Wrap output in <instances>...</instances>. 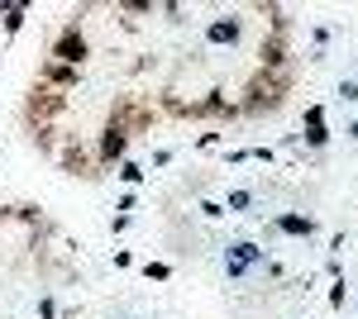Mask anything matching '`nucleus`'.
<instances>
[{
	"instance_id": "obj_1",
	"label": "nucleus",
	"mask_w": 358,
	"mask_h": 319,
	"mask_svg": "<svg viewBox=\"0 0 358 319\" xmlns=\"http://www.w3.org/2000/svg\"><path fill=\"white\" fill-rule=\"evenodd\" d=\"M86 53H91V48H86L82 24H77V20H67V24L57 29V38H53V48H48V57H53V62H67V67H82Z\"/></svg>"
},
{
	"instance_id": "obj_2",
	"label": "nucleus",
	"mask_w": 358,
	"mask_h": 319,
	"mask_svg": "<svg viewBox=\"0 0 358 319\" xmlns=\"http://www.w3.org/2000/svg\"><path fill=\"white\" fill-rule=\"evenodd\" d=\"M253 267H268V253H263L258 243L239 239V243H229V248H224V272H229V281H239V276H248Z\"/></svg>"
},
{
	"instance_id": "obj_3",
	"label": "nucleus",
	"mask_w": 358,
	"mask_h": 319,
	"mask_svg": "<svg viewBox=\"0 0 358 319\" xmlns=\"http://www.w3.org/2000/svg\"><path fill=\"white\" fill-rule=\"evenodd\" d=\"M268 229L273 234H287V239H315L320 234V219L315 214H301V210H287V214H273Z\"/></svg>"
},
{
	"instance_id": "obj_4",
	"label": "nucleus",
	"mask_w": 358,
	"mask_h": 319,
	"mask_svg": "<svg viewBox=\"0 0 358 319\" xmlns=\"http://www.w3.org/2000/svg\"><path fill=\"white\" fill-rule=\"evenodd\" d=\"M124 153H129V129L115 119L110 129L101 133V143H96V162H101V167H110V162H124Z\"/></svg>"
},
{
	"instance_id": "obj_5",
	"label": "nucleus",
	"mask_w": 358,
	"mask_h": 319,
	"mask_svg": "<svg viewBox=\"0 0 358 319\" xmlns=\"http://www.w3.org/2000/svg\"><path fill=\"white\" fill-rule=\"evenodd\" d=\"M77 81H82V67H67V62H53V57H48V62H43V72H38V86H43V91L57 86L62 96H67Z\"/></svg>"
},
{
	"instance_id": "obj_6",
	"label": "nucleus",
	"mask_w": 358,
	"mask_h": 319,
	"mask_svg": "<svg viewBox=\"0 0 358 319\" xmlns=\"http://www.w3.org/2000/svg\"><path fill=\"white\" fill-rule=\"evenodd\" d=\"M306 148H330V129H325V105H306Z\"/></svg>"
},
{
	"instance_id": "obj_7",
	"label": "nucleus",
	"mask_w": 358,
	"mask_h": 319,
	"mask_svg": "<svg viewBox=\"0 0 358 319\" xmlns=\"http://www.w3.org/2000/svg\"><path fill=\"white\" fill-rule=\"evenodd\" d=\"M239 34H244L239 20H234V15H220V20H210V24H206V43H215V48L229 43V48H234V43H239Z\"/></svg>"
},
{
	"instance_id": "obj_8",
	"label": "nucleus",
	"mask_w": 358,
	"mask_h": 319,
	"mask_svg": "<svg viewBox=\"0 0 358 319\" xmlns=\"http://www.w3.org/2000/svg\"><path fill=\"white\" fill-rule=\"evenodd\" d=\"M253 200H258L253 191H229L220 205H224V214H248V210H253Z\"/></svg>"
},
{
	"instance_id": "obj_9",
	"label": "nucleus",
	"mask_w": 358,
	"mask_h": 319,
	"mask_svg": "<svg viewBox=\"0 0 358 319\" xmlns=\"http://www.w3.org/2000/svg\"><path fill=\"white\" fill-rule=\"evenodd\" d=\"M115 177H120V181H124V186L134 191L138 181H143V177H148V172H143V162H134V158H124V162H120V172H115Z\"/></svg>"
},
{
	"instance_id": "obj_10",
	"label": "nucleus",
	"mask_w": 358,
	"mask_h": 319,
	"mask_svg": "<svg viewBox=\"0 0 358 319\" xmlns=\"http://www.w3.org/2000/svg\"><path fill=\"white\" fill-rule=\"evenodd\" d=\"M24 20H29V5H10V10H5V38H15V34L24 29Z\"/></svg>"
},
{
	"instance_id": "obj_11",
	"label": "nucleus",
	"mask_w": 358,
	"mask_h": 319,
	"mask_svg": "<svg viewBox=\"0 0 358 319\" xmlns=\"http://www.w3.org/2000/svg\"><path fill=\"white\" fill-rule=\"evenodd\" d=\"M143 281H172V267L167 262H143Z\"/></svg>"
},
{
	"instance_id": "obj_12",
	"label": "nucleus",
	"mask_w": 358,
	"mask_h": 319,
	"mask_svg": "<svg viewBox=\"0 0 358 319\" xmlns=\"http://www.w3.org/2000/svg\"><path fill=\"white\" fill-rule=\"evenodd\" d=\"M344 300H349V281H334L330 286V310H344Z\"/></svg>"
},
{
	"instance_id": "obj_13",
	"label": "nucleus",
	"mask_w": 358,
	"mask_h": 319,
	"mask_svg": "<svg viewBox=\"0 0 358 319\" xmlns=\"http://www.w3.org/2000/svg\"><path fill=\"white\" fill-rule=\"evenodd\" d=\"M62 310H57V300L53 295H38V319H57Z\"/></svg>"
},
{
	"instance_id": "obj_14",
	"label": "nucleus",
	"mask_w": 358,
	"mask_h": 319,
	"mask_svg": "<svg viewBox=\"0 0 358 319\" xmlns=\"http://www.w3.org/2000/svg\"><path fill=\"white\" fill-rule=\"evenodd\" d=\"M115 210H120V214H134L138 210V195H134V191H124V195L115 200Z\"/></svg>"
},
{
	"instance_id": "obj_15",
	"label": "nucleus",
	"mask_w": 358,
	"mask_h": 319,
	"mask_svg": "<svg viewBox=\"0 0 358 319\" xmlns=\"http://www.w3.org/2000/svg\"><path fill=\"white\" fill-rule=\"evenodd\" d=\"M339 101H349V105H358V81H339Z\"/></svg>"
},
{
	"instance_id": "obj_16",
	"label": "nucleus",
	"mask_w": 358,
	"mask_h": 319,
	"mask_svg": "<svg viewBox=\"0 0 358 319\" xmlns=\"http://www.w3.org/2000/svg\"><path fill=\"white\" fill-rule=\"evenodd\" d=\"M201 214H206V219H224V205L220 200H201Z\"/></svg>"
},
{
	"instance_id": "obj_17",
	"label": "nucleus",
	"mask_w": 358,
	"mask_h": 319,
	"mask_svg": "<svg viewBox=\"0 0 358 319\" xmlns=\"http://www.w3.org/2000/svg\"><path fill=\"white\" fill-rule=\"evenodd\" d=\"M325 272H330L334 281H344V258H339V253H330V262H325Z\"/></svg>"
},
{
	"instance_id": "obj_18",
	"label": "nucleus",
	"mask_w": 358,
	"mask_h": 319,
	"mask_svg": "<svg viewBox=\"0 0 358 319\" xmlns=\"http://www.w3.org/2000/svg\"><path fill=\"white\" fill-rule=\"evenodd\" d=\"M129 224H134V214H115V219H110V234H124Z\"/></svg>"
},
{
	"instance_id": "obj_19",
	"label": "nucleus",
	"mask_w": 358,
	"mask_h": 319,
	"mask_svg": "<svg viewBox=\"0 0 358 319\" xmlns=\"http://www.w3.org/2000/svg\"><path fill=\"white\" fill-rule=\"evenodd\" d=\"M177 158V153H172V148H158V153H153V167H167V162Z\"/></svg>"
},
{
	"instance_id": "obj_20",
	"label": "nucleus",
	"mask_w": 358,
	"mask_h": 319,
	"mask_svg": "<svg viewBox=\"0 0 358 319\" xmlns=\"http://www.w3.org/2000/svg\"><path fill=\"white\" fill-rule=\"evenodd\" d=\"M344 133H349V138H354V143H358V119H354V124H349V129H344Z\"/></svg>"
},
{
	"instance_id": "obj_21",
	"label": "nucleus",
	"mask_w": 358,
	"mask_h": 319,
	"mask_svg": "<svg viewBox=\"0 0 358 319\" xmlns=\"http://www.w3.org/2000/svg\"><path fill=\"white\" fill-rule=\"evenodd\" d=\"M5 10H10V0H0V20H5Z\"/></svg>"
},
{
	"instance_id": "obj_22",
	"label": "nucleus",
	"mask_w": 358,
	"mask_h": 319,
	"mask_svg": "<svg viewBox=\"0 0 358 319\" xmlns=\"http://www.w3.org/2000/svg\"><path fill=\"white\" fill-rule=\"evenodd\" d=\"M0 158H5V153H0Z\"/></svg>"
}]
</instances>
